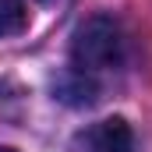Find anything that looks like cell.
<instances>
[{
	"label": "cell",
	"instance_id": "cell-2",
	"mask_svg": "<svg viewBox=\"0 0 152 152\" xmlns=\"http://www.w3.org/2000/svg\"><path fill=\"white\" fill-rule=\"evenodd\" d=\"M85 152H134V134L124 117L99 120L85 134Z\"/></svg>",
	"mask_w": 152,
	"mask_h": 152
},
{
	"label": "cell",
	"instance_id": "cell-4",
	"mask_svg": "<svg viewBox=\"0 0 152 152\" xmlns=\"http://www.w3.org/2000/svg\"><path fill=\"white\" fill-rule=\"evenodd\" d=\"M0 152H14V149H7V145H0Z\"/></svg>",
	"mask_w": 152,
	"mask_h": 152
},
{
	"label": "cell",
	"instance_id": "cell-3",
	"mask_svg": "<svg viewBox=\"0 0 152 152\" xmlns=\"http://www.w3.org/2000/svg\"><path fill=\"white\" fill-rule=\"evenodd\" d=\"M28 25L25 0H0V36H18Z\"/></svg>",
	"mask_w": 152,
	"mask_h": 152
},
{
	"label": "cell",
	"instance_id": "cell-1",
	"mask_svg": "<svg viewBox=\"0 0 152 152\" xmlns=\"http://www.w3.org/2000/svg\"><path fill=\"white\" fill-rule=\"evenodd\" d=\"M124 32L110 14H92L85 18L71 36V60L81 75H99L110 71L124 60Z\"/></svg>",
	"mask_w": 152,
	"mask_h": 152
}]
</instances>
